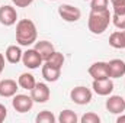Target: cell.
Instances as JSON below:
<instances>
[{
	"mask_svg": "<svg viewBox=\"0 0 125 123\" xmlns=\"http://www.w3.org/2000/svg\"><path fill=\"white\" fill-rule=\"evenodd\" d=\"M58 122L60 123H77L79 122V117H77V114H76L73 110L65 109V110H62L61 113H60Z\"/></svg>",
	"mask_w": 125,
	"mask_h": 123,
	"instance_id": "obj_19",
	"label": "cell"
},
{
	"mask_svg": "<svg viewBox=\"0 0 125 123\" xmlns=\"http://www.w3.org/2000/svg\"><path fill=\"white\" fill-rule=\"evenodd\" d=\"M42 57L39 55V52L35 49V48H32V49H26L25 52H23V55H22V62H23V65L26 67V68H29V70H36V68H39V67H42Z\"/></svg>",
	"mask_w": 125,
	"mask_h": 123,
	"instance_id": "obj_6",
	"label": "cell"
},
{
	"mask_svg": "<svg viewBox=\"0 0 125 123\" xmlns=\"http://www.w3.org/2000/svg\"><path fill=\"white\" fill-rule=\"evenodd\" d=\"M112 22V13L106 10H90L87 19V28L93 35H102Z\"/></svg>",
	"mask_w": 125,
	"mask_h": 123,
	"instance_id": "obj_2",
	"label": "cell"
},
{
	"mask_svg": "<svg viewBox=\"0 0 125 123\" xmlns=\"http://www.w3.org/2000/svg\"><path fill=\"white\" fill-rule=\"evenodd\" d=\"M58 15L62 20L73 23L82 18V10L71 4H61V6H58Z\"/></svg>",
	"mask_w": 125,
	"mask_h": 123,
	"instance_id": "obj_5",
	"label": "cell"
},
{
	"mask_svg": "<svg viewBox=\"0 0 125 123\" xmlns=\"http://www.w3.org/2000/svg\"><path fill=\"white\" fill-rule=\"evenodd\" d=\"M109 1L112 3L114 13H116V15L125 13V0H109Z\"/></svg>",
	"mask_w": 125,
	"mask_h": 123,
	"instance_id": "obj_24",
	"label": "cell"
},
{
	"mask_svg": "<svg viewBox=\"0 0 125 123\" xmlns=\"http://www.w3.org/2000/svg\"><path fill=\"white\" fill-rule=\"evenodd\" d=\"M114 81L112 78H105V80H93L92 88L97 96H111L114 91Z\"/></svg>",
	"mask_w": 125,
	"mask_h": 123,
	"instance_id": "obj_8",
	"label": "cell"
},
{
	"mask_svg": "<svg viewBox=\"0 0 125 123\" xmlns=\"http://www.w3.org/2000/svg\"><path fill=\"white\" fill-rule=\"evenodd\" d=\"M109 45L115 49H125L124 45V38H122V31L112 32L109 36Z\"/></svg>",
	"mask_w": 125,
	"mask_h": 123,
	"instance_id": "obj_18",
	"label": "cell"
},
{
	"mask_svg": "<svg viewBox=\"0 0 125 123\" xmlns=\"http://www.w3.org/2000/svg\"><path fill=\"white\" fill-rule=\"evenodd\" d=\"M18 84H19L21 88L31 91L32 88L35 87L36 81H35V77L32 75L31 72H23V74L19 75V78H18Z\"/></svg>",
	"mask_w": 125,
	"mask_h": 123,
	"instance_id": "obj_17",
	"label": "cell"
},
{
	"mask_svg": "<svg viewBox=\"0 0 125 123\" xmlns=\"http://www.w3.org/2000/svg\"><path fill=\"white\" fill-rule=\"evenodd\" d=\"M105 106L112 114H121L122 112H125V100L121 96H109Z\"/></svg>",
	"mask_w": 125,
	"mask_h": 123,
	"instance_id": "obj_11",
	"label": "cell"
},
{
	"mask_svg": "<svg viewBox=\"0 0 125 123\" xmlns=\"http://www.w3.org/2000/svg\"><path fill=\"white\" fill-rule=\"evenodd\" d=\"M116 123H125V114H121V116L116 119Z\"/></svg>",
	"mask_w": 125,
	"mask_h": 123,
	"instance_id": "obj_29",
	"label": "cell"
},
{
	"mask_svg": "<svg viewBox=\"0 0 125 123\" xmlns=\"http://www.w3.org/2000/svg\"><path fill=\"white\" fill-rule=\"evenodd\" d=\"M50 1H55V0H50Z\"/></svg>",
	"mask_w": 125,
	"mask_h": 123,
	"instance_id": "obj_31",
	"label": "cell"
},
{
	"mask_svg": "<svg viewBox=\"0 0 125 123\" xmlns=\"http://www.w3.org/2000/svg\"><path fill=\"white\" fill-rule=\"evenodd\" d=\"M80 122L82 123H99L100 122V117L96 113H93V112H89V113H86V114L82 116Z\"/></svg>",
	"mask_w": 125,
	"mask_h": 123,
	"instance_id": "obj_25",
	"label": "cell"
},
{
	"mask_svg": "<svg viewBox=\"0 0 125 123\" xmlns=\"http://www.w3.org/2000/svg\"><path fill=\"white\" fill-rule=\"evenodd\" d=\"M18 20V13H16V9L6 4V6H1L0 7V23L4 25V26H12L15 25Z\"/></svg>",
	"mask_w": 125,
	"mask_h": 123,
	"instance_id": "obj_9",
	"label": "cell"
},
{
	"mask_svg": "<svg viewBox=\"0 0 125 123\" xmlns=\"http://www.w3.org/2000/svg\"><path fill=\"white\" fill-rule=\"evenodd\" d=\"M12 3L16 7H28L33 3V0H12Z\"/></svg>",
	"mask_w": 125,
	"mask_h": 123,
	"instance_id": "obj_26",
	"label": "cell"
},
{
	"mask_svg": "<svg viewBox=\"0 0 125 123\" xmlns=\"http://www.w3.org/2000/svg\"><path fill=\"white\" fill-rule=\"evenodd\" d=\"M112 23L115 25V28L124 31L125 29V13H122V15L112 13Z\"/></svg>",
	"mask_w": 125,
	"mask_h": 123,
	"instance_id": "obj_22",
	"label": "cell"
},
{
	"mask_svg": "<svg viewBox=\"0 0 125 123\" xmlns=\"http://www.w3.org/2000/svg\"><path fill=\"white\" fill-rule=\"evenodd\" d=\"M122 38H124V45H125V29L122 31Z\"/></svg>",
	"mask_w": 125,
	"mask_h": 123,
	"instance_id": "obj_30",
	"label": "cell"
},
{
	"mask_svg": "<svg viewBox=\"0 0 125 123\" xmlns=\"http://www.w3.org/2000/svg\"><path fill=\"white\" fill-rule=\"evenodd\" d=\"M7 117V109L4 107V104L0 103V123L4 122V119Z\"/></svg>",
	"mask_w": 125,
	"mask_h": 123,
	"instance_id": "obj_27",
	"label": "cell"
},
{
	"mask_svg": "<svg viewBox=\"0 0 125 123\" xmlns=\"http://www.w3.org/2000/svg\"><path fill=\"white\" fill-rule=\"evenodd\" d=\"M55 120H57V117L50 110H42L35 117V122L36 123H55Z\"/></svg>",
	"mask_w": 125,
	"mask_h": 123,
	"instance_id": "obj_20",
	"label": "cell"
},
{
	"mask_svg": "<svg viewBox=\"0 0 125 123\" xmlns=\"http://www.w3.org/2000/svg\"><path fill=\"white\" fill-rule=\"evenodd\" d=\"M89 75L93 80H105L109 78V72H108V62L97 61L93 62L89 67Z\"/></svg>",
	"mask_w": 125,
	"mask_h": 123,
	"instance_id": "obj_10",
	"label": "cell"
},
{
	"mask_svg": "<svg viewBox=\"0 0 125 123\" xmlns=\"http://www.w3.org/2000/svg\"><path fill=\"white\" fill-rule=\"evenodd\" d=\"M33 100H32L31 96H26V94H15L13 96V100H12V106L13 109L18 112V113H28L33 107Z\"/></svg>",
	"mask_w": 125,
	"mask_h": 123,
	"instance_id": "obj_4",
	"label": "cell"
},
{
	"mask_svg": "<svg viewBox=\"0 0 125 123\" xmlns=\"http://www.w3.org/2000/svg\"><path fill=\"white\" fill-rule=\"evenodd\" d=\"M92 90L84 87V86H79V87H74L71 91H70V98L79 104V106H86L92 101Z\"/></svg>",
	"mask_w": 125,
	"mask_h": 123,
	"instance_id": "obj_3",
	"label": "cell"
},
{
	"mask_svg": "<svg viewBox=\"0 0 125 123\" xmlns=\"http://www.w3.org/2000/svg\"><path fill=\"white\" fill-rule=\"evenodd\" d=\"M19 90V84L15 81V80H10V78H6V80H1L0 81V96L1 97H13Z\"/></svg>",
	"mask_w": 125,
	"mask_h": 123,
	"instance_id": "obj_14",
	"label": "cell"
},
{
	"mask_svg": "<svg viewBox=\"0 0 125 123\" xmlns=\"http://www.w3.org/2000/svg\"><path fill=\"white\" fill-rule=\"evenodd\" d=\"M35 49L39 52V55L42 57L44 61H47V60L51 57V54L55 51V49H54V45H52L51 42H48V41H39V42H35Z\"/></svg>",
	"mask_w": 125,
	"mask_h": 123,
	"instance_id": "obj_16",
	"label": "cell"
},
{
	"mask_svg": "<svg viewBox=\"0 0 125 123\" xmlns=\"http://www.w3.org/2000/svg\"><path fill=\"white\" fill-rule=\"evenodd\" d=\"M108 72L109 78H121L125 75V61L122 60H111L108 62Z\"/></svg>",
	"mask_w": 125,
	"mask_h": 123,
	"instance_id": "obj_12",
	"label": "cell"
},
{
	"mask_svg": "<svg viewBox=\"0 0 125 123\" xmlns=\"http://www.w3.org/2000/svg\"><path fill=\"white\" fill-rule=\"evenodd\" d=\"M31 97L35 103H47L51 97V91L45 83H36L31 90Z\"/></svg>",
	"mask_w": 125,
	"mask_h": 123,
	"instance_id": "obj_7",
	"label": "cell"
},
{
	"mask_svg": "<svg viewBox=\"0 0 125 123\" xmlns=\"http://www.w3.org/2000/svg\"><path fill=\"white\" fill-rule=\"evenodd\" d=\"M4 60H6V58H4V55H3V54H0V74H1V72H3V70H4Z\"/></svg>",
	"mask_w": 125,
	"mask_h": 123,
	"instance_id": "obj_28",
	"label": "cell"
},
{
	"mask_svg": "<svg viewBox=\"0 0 125 123\" xmlns=\"http://www.w3.org/2000/svg\"><path fill=\"white\" fill-rule=\"evenodd\" d=\"M38 31L31 19H21L16 25V42L21 46H29L36 42Z\"/></svg>",
	"mask_w": 125,
	"mask_h": 123,
	"instance_id": "obj_1",
	"label": "cell"
},
{
	"mask_svg": "<svg viewBox=\"0 0 125 123\" xmlns=\"http://www.w3.org/2000/svg\"><path fill=\"white\" fill-rule=\"evenodd\" d=\"M108 4H109V0H90L92 10H106Z\"/></svg>",
	"mask_w": 125,
	"mask_h": 123,
	"instance_id": "obj_23",
	"label": "cell"
},
{
	"mask_svg": "<svg viewBox=\"0 0 125 123\" xmlns=\"http://www.w3.org/2000/svg\"><path fill=\"white\" fill-rule=\"evenodd\" d=\"M22 55H23V52H22L21 46H18V45H9L7 49H6V52H4L6 61L10 62V64H18V62H21L22 61Z\"/></svg>",
	"mask_w": 125,
	"mask_h": 123,
	"instance_id": "obj_15",
	"label": "cell"
},
{
	"mask_svg": "<svg viewBox=\"0 0 125 123\" xmlns=\"http://www.w3.org/2000/svg\"><path fill=\"white\" fill-rule=\"evenodd\" d=\"M41 72H42V77H44L45 81H48V83H55V81H58V78H60V75H61V68H57V67H54V65L45 62V64L42 65Z\"/></svg>",
	"mask_w": 125,
	"mask_h": 123,
	"instance_id": "obj_13",
	"label": "cell"
},
{
	"mask_svg": "<svg viewBox=\"0 0 125 123\" xmlns=\"http://www.w3.org/2000/svg\"><path fill=\"white\" fill-rule=\"evenodd\" d=\"M64 61H65V58H64V55H62L61 52L54 51V52L51 54V57H50L45 62H48V64H51V65H54V67H57V68H62Z\"/></svg>",
	"mask_w": 125,
	"mask_h": 123,
	"instance_id": "obj_21",
	"label": "cell"
}]
</instances>
